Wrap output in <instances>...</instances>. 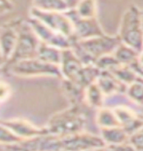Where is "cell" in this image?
I'll return each instance as SVG.
<instances>
[{"instance_id":"obj_1","label":"cell","mask_w":143,"mask_h":151,"mask_svg":"<svg viewBox=\"0 0 143 151\" xmlns=\"http://www.w3.org/2000/svg\"><path fill=\"white\" fill-rule=\"evenodd\" d=\"M86 105H69L53 114L45 125L48 134L56 137H66L85 132L87 125Z\"/></svg>"},{"instance_id":"obj_2","label":"cell","mask_w":143,"mask_h":151,"mask_svg":"<svg viewBox=\"0 0 143 151\" xmlns=\"http://www.w3.org/2000/svg\"><path fill=\"white\" fill-rule=\"evenodd\" d=\"M121 44L118 35L104 34L86 40L74 41L71 49L86 65H95L100 58L113 55Z\"/></svg>"},{"instance_id":"obj_3","label":"cell","mask_w":143,"mask_h":151,"mask_svg":"<svg viewBox=\"0 0 143 151\" xmlns=\"http://www.w3.org/2000/svg\"><path fill=\"white\" fill-rule=\"evenodd\" d=\"M117 35L121 43L134 50H143V18L142 10L134 4L129 5L121 18Z\"/></svg>"},{"instance_id":"obj_4","label":"cell","mask_w":143,"mask_h":151,"mask_svg":"<svg viewBox=\"0 0 143 151\" xmlns=\"http://www.w3.org/2000/svg\"><path fill=\"white\" fill-rule=\"evenodd\" d=\"M5 67H7L8 71L11 74L18 77H54L61 79V73L59 65H50L37 58L20 60Z\"/></svg>"},{"instance_id":"obj_5","label":"cell","mask_w":143,"mask_h":151,"mask_svg":"<svg viewBox=\"0 0 143 151\" xmlns=\"http://www.w3.org/2000/svg\"><path fill=\"white\" fill-rule=\"evenodd\" d=\"M40 43V40L31 29L29 24H27V21L21 22L19 25V37L16 49L6 66L20 60L36 58Z\"/></svg>"},{"instance_id":"obj_6","label":"cell","mask_w":143,"mask_h":151,"mask_svg":"<svg viewBox=\"0 0 143 151\" xmlns=\"http://www.w3.org/2000/svg\"><path fill=\"white\" fill-rule=\"evenodd\" d=\"M29 16L40 21L55 32L75 41L73 22L66 12H43L32 7L29 10Z\"/></svg>"},{"instance_id":"obj_7","label":"cell","mask_w":143,"mask_h":151,"mask_svg":"<svg viewBox=\"0 0 143 151\" xmlns=\"http://www.w3.org/2000/svg\"><path fill=\"white\" fill-rule=\"evenodd\" d=\"M26 21L41 43L51 45V46L56 47L60 50H66L72 48V45L74 43L73 40L63 36L61 34L55 32L51 28L42 24L40 21L30 17V16Z\"/></svg>"},{"instance_id":"obj_8","label":"cell","mask_w":143,"mask_h":151,"mask_svg":"<svg viewBox=\"0 0 143 151\" xmlns=\"http://www.w3.org/2000/svg\"><path fill=\"white\" fill-rule=\"evenodd\" d=\"M60 143H61V151H90L106 146L100 136L87 132L61 137Z\"/></svg>"},{"instance_id":"obj_9","label":"cell","mask_w":143,"mask_h":151,"mask_svg":"<svg viewBox=\"0 0 143 151\" xmlns=\"http://www.w3.org/2000/svg\"><path fill=\"white\" fill-rule=\"evenodd\" d=\"M4 151H60L59 137L52 134L21 140L20 142L3 147Z\"/></svg>"},{"instance_id":"obj_10","label":"cell","mask_w":143,"mask_h":151,"mask_svg":"<svg viewBox=\"0 0 143 151\" xmlns=\"http://www.w3.org/2000/svg\"><path fill=\"white\" fill-rule=\"evenodd\" d=\"M73 22L74 27V40H86L90 38L104 35L102 27L97 18L93 19H82L76 16L74 11L70 9L66 12Z\"/></svg>"},{"instance_id":"obj_11","label":"cell","mask_w":143,"mask_h":151,"mask_svg":"<svg viewBox=\"0 0 143 151\" xmlns=\"http://www.w3.org/2000/svg\"><path fill=\"white\" fill-rule=\"evenodd\" d=\"M2 123H4L9 129L21 140L30 139L38 137L48 134L45 126H36L30 121L24 118H9L0 119Z\"/></svg>"},{"instance_id":"obj_12","label":"cell","mask_w":143,"mask_h":151,"mask_svg":"<svg viewBox=\"0 0 143 151\" xmlns=\"http://www.w3.org/2000/svg\"><path fill=\"white\" fill-rule=\"evenodd\" d=\"M83 63L77 57L71 48L70 49L62 50V57L60 60L59 69L61 73V79L68 80V81L77 84L79 77L83 70L84 66Z\"/></svg>"},{"instance_id":"obj_13","label":"cell","mask_w":143,"mask_h":151,"mask_svg":"<svg viewBox=\"0 0 143 151\" xmlns=\"http://www.w3.org/2000/svg\"><path fill=\"white\" fill-rule=\"evenodd\" d=\"M113 109L119 120L120 126L128 133L129 136L143 127V114L123 104L113 106Z\"/></svg>"},{"instance_id":"obj_14","label":"cell","mask_w":143,"mask_h":151,"mask_svg":"<svg viewBox=\"0 0 143 151\" xmlns=\"http://www.w3.org/2000/svg\"><path fill=\"white\" fill-rule=\"evenodd\" d=\"M21 22H13V24H7L0 28V51L6 65L11 60L16 49L19 37V25Z\"/></svg>"},{"instance_id":"obj_15","label":"cell","mask_w":143,"mask_h":151,"mask_svg":"<svg viewBox=\"0 0 143 151\" xmlns=\"http://www.w3.org/2000/svg\"><path fill=\"white\" fill-rule=\"evenodd\" d=\"M97 85L102 90L106 99L115 95H125L127 86L122 84L111 72L101 71L97 79Z\"/></svg>"},{"instance_id":"obj_16","label":"cell","mask_w":143,"mask_h":151,"mask_svg":"<svg viewBox=\"0 0 143 151\" xmlns=\"http://www.w3.org/2000/svg\"><path fill=\"white\" fill-rule=\"evenodd\" d=\"M60 87L63 95L69 102V105H86L85 89L65 79H61Z\"/></svg>"},{"instance_id":"obj_17","label":"cell","mask_w":143,"mask_h":151,"mask_svg":"<svg viewBox=\"0 0 143 151\" xmlns=\"http://www.w3.org/2000/svg\"><path fill=\"white\" fill-rule=\"evenodd\" d=\"M100 137L106 146H115L129 142V136L121 126L100 130Z\"/></svg>"},{"instance_id":"obj_18","label":"cell","mask_w":143,"mask_h":151,"mask_svg":"<svg viewBox=\"0 0 143 151\" xmlns=\"http://www.w3.org/2000/svg\"><path fill=\"white\" fill-rule=\"evenodd\" d=\"M105 99V95L97 82L85 89V104L87 107L97 110L104 106Z\"/></svg>"},{"instance_id":"obj_19","label":"cell","mask_w":143,"mask_h":151,"mask_svg":"<svg viewBox=\"0 0 143 151\" xmlns=\"http://www.w3.org/2000/svg\"><path fill=\"white\" fill-rule=\"evenodd\" d=\"M95 123L100 130L120 126L117 115L111 106H103L97 109L95 114Z\"/></svg>"},{"instance_id":"obj_20","label":"cell","mask_w":143,"mask_h":151,"mask_svg":"<svg viewBox=\"0 0 143 151\" xmlns=\"http://www.w3.org/2000/svg\"><path fill=\"white\" fill-rule=\"evenodd\" d=\"M61 57L62 50H60L56 47L51 46V45L40 43V46L37 51V59L43 60V62L47 63H50V65H55L59 66Z\"/></svg>"},{"instance_id":"obj_21","label":"cell","mask_w":143,"mask_h":151,"mask_svg":"<svg viewBox=\"0 0 143 151\" xmlns=\"http://www.w3.org/2000/svg\"><path fill=\"white\" fill-rule=\"evenodd\" d=\"M32 7L43 12H61L70 10L65 0H32Z\"/></svg>"},{"instance_id":"obj_22","label":"cell","mask_w":143,"mask_h":151,"mask_svg":"<svg viewBox=\"0 0 143 151\" xmlns=\"http://www.w3.org/2000/svg\"><path fill=\"white\" fill-rule=\"evenodd\" d=\"M138 55V51L123 43H121L113 53L114 58L122 65H132L137 59Z\"/></svg>"},{"instance_id":"obj_23","label":"cell","mask_w":143,"mask_h":151,"mask_svg":"<svg viewBox=\"0 0 143 151\" xmlns=\"http://www.w3.org/2000/svg\"><path fill=\"white\" fill-rule=\"evenodd\" d=\"M72 10L79 18H97V0H80Z\"/></svg>"},{"instance_id":"obj_24","label":"cell","mask_w":143,"mask_h":151,"mask_svg":"<svg viewBox=\"0 0 143 151\" xmlns=\"http://www.w3.org/2000/svg\"><path fill=\"white\" fill-rule=\"evenodd\" d=\"M125 96L133 104L143 106V78L138 77L127 87Z\"/></svg>"},{"instance_id":"obj_25","label":"cell","mask_w":143,"mask_h":151,"mask_svg":"<svg viewBox=\"0 0 143 151\" xmlns=\"http://www.w3.org/2000/svg\"><path fill=\"white\" fill-rule=\"evenodd\" d=\"M110 72L112 73L122 84H124L127 87L138 78V76L136 75V73L133 71L132 68L129 65H120L117 67H115V68Z\"/></svg>"},{"instance_id":"obj_26","label":"cell","mask_w":143,"mask_h":151,"mask_svg":"<svg viewBox=\"0 0 143 151\" xmlns=\"http://www.w3.org/2000/svg\"><path fill=\"white\" fill-rule=\"evenodd\" d=\"M20 139L16 134L13 133L12 130L6 126L4 123L0 121V145L2 147L12 145V144L20 142Z\"/></svg>"},{"instance_id":"obj_27","label":"cell","mask_w":143,"mask_h":151,"mask_svg":"<svg viewBox=\"0 0 143 151\" xmlns=\"http://www.w3.org/2000/svg\"><path fill=\"white\" fill-rule=\"evenodd\" d=\"M129 142L136 151H143V127L129 136Z\"/></svg>"},{"instance_id":"obj_28","label":"cell","mask_w":143,"mask_h":151,"mask_svg":"<svg viewBox=\"0 0 143 151\" xmlns=\"http://www.w3.org/2000/svg\"><path fill=\"white\" fill-rule=\"evenodd\" d=\"M13 95V89L7 82L0 80V104L7 101Z\"/></svg>"},{"instance_id":"obj_29","label":"cell","mask_w":143,"mask_h":151,"mask_svg":"<svg viewBox=\"0 0 143 151\" xmlns=\"http://www.w3.org/2000/svg\"><path fill=\"white\" fill-rule=\"evenodd\" d=\"M129 66L136 73V75L140 77V78H143V50L141 52H139V55L136 60Z\"/></svg>"},{"instance_id":"obj_30","label":"cell","mask_w":143,"mask_h":151,"mask_svg":"<svg viewBox=\"0 0 143 151\" xmlns=\"http://www.w3.org/2000/svg\"><path fill=\"white\" fill-rule=\"evenodd\" d=\"M107 147H109L110 151H136L129 142L119 144V145H115V146H107Z\"/></svg>"},{"instance_id":"obj_31","label":"cell","mask_w":143,"mask_h":151,"mask_svg":"<svg viewBox=\"0 0 143 151\" xmlns=\"http://www.w3.org/2000/svg\"><path fill=\"white\" fill-rule=\"evenodd\" d=\"M14 9V5L10 0H0V14L11 12Z\"/></svg>"},{"instance_id":"obj_32","label":"cell","mask_w":143,"mask_h":151,"mask_svg":"<svg viewBox=\"0 0 143 151\" xmlns=\"http://www.w3.org/2000/svg\"><path fill=\"white\" fill-rule=\"evenodd\" d=\"M65 1L67 2V4H68V6H69V8H70V9H73L76 5L78 4V2L80 1V0H65Z\"/></svg>"},{"instance_id":"obj_33","label":"cell","mask_w":143,"mask_h":151,"mask_svg":"<svg viewBox=\"0 0 143 151\" xmlns=\"http://www.w3.org/2000/svg\"><path fill=\"white\" fill-rule=\"evenodd\" d=\"M5 65H6V62L3 58L2 54H1V51H0V67H4L5 68Z\"/></svg>"},{"instance_id":"obj_34","label":"cell","mask_w":143,"mask_h":151,"mask_svg":"<svg viewBox=\"0 0 143 151\" xmlns=\"http://www.w3.org/2000/svg\"><path fill=\"white\" fill-rule=\"evenodd\" d=\"M90 151H110V149H109V147L103 146V147H99V148H95V149L90 150Z\"/></svg>"},{"instance_id":"obj_35","label":"cell","mask_w":143,"mask_h":151,"mask_svg":"<svg viewBox=\"0 0 143 151\" xmlns=\"http://www.w3.org/2000/svg\"><path fill=\"white\" fill-rule=\"evenodd\" d=\"M3 70H4V67H0V77H1V74H2Z\"/></svg>"},{"instance_id":"obj_36","label":"cell","mask_w":143,"mask_h":151,"mask_svg":"<svg viewBox=\"0 0 143 151\" xmlns=\"http://www.w3.org/2000/svg\"><path fill=\"white\" fill-rule=\"evenodd\" d=\"M142 18H143V10H142Z\"/></svg>"}]
</instances>
